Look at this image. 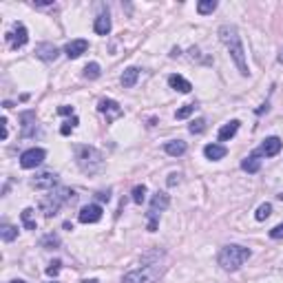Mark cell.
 <instances>
[{"mask_svg": "<svg viewBox=\"0 0 283 283\" xmlns=\"http://www.w3.org/2000/svg\"><path fill=\"white\" fill-rule=\"evenodd\" d=\"M131 195H133V201H135V204H142V201L146 199V186H144V184H142V186H135Z\"/></svg>", "mask_w": 283, "mask_h": 283, "instance_id": "obj_30", "label": "cell"}, {"mask_svg": "<svg viewBox=\"0 0 283 283\" xmlns=\"http://www.w3.org/2000/svg\"><path fill=\"white\" fill-rule=\"evenodd\" d=\"M9 283H27V281H22V279H16V281H9Z\"/></svg>", "mask_w": 283, "mask_h": 283, "instance_id": "obj_42", "label": "cell"}, {"mask_svg": "<svg viewBox=\"0 0 283 283\" xmlns=\"http://www.w3.org/2000/svg\"><path fill=\"white\" fill-rule=\"evenodd\" d=\"M4 38H7V42L11 45V49H22V47L27 45V40H29V34H27V27L25 25L16 22V25H13V29L9 31Z\"/></svg>", "mask_w": 283, "mask_h": 283, "instance_id": "obj_6", "label": "cell"}, {"mask_svg": "<svg viewBox=\"0 0 283 283\" xmlns=\"http://www.w3.org/2000/svg\"><path fill=\"white\" fill-rule=\"evenodd\" d=\"M162 275H164V266L157 261V263H150V266H142L138 270L126 272L122 283H155Z\"/></svg>", "mask_w": 283, "mask_h": 283, "instance_id": "obj_5", "label": "cell"}, {"mask_svg": "<svg viewBox=\"0 0 283 283\" xmlns=\"http://www.w3.org/2000/svg\"><path fill=\"white\" fill-rule=\"evenodd\" d=\"M58 55H60L58 47L51 45V42H40V45H36V58L45 60V62H53Z\"/></svg>", "mask_w": 283, "mask_h": 283, "instance_id": "obj_13", "label": "cell"}, {"mask_svg": "<svg viewBox=\"0 0 283 283\" xmlns=\"http://www.w3.org/2000/svg\"><path fill=\"white\" fill-rule=\"evenodd\" d=\"M226 153H228V148H226V146H221V144H208L204 148L206 159H212V162H217V159H224Z\"/></svg>", "mask_w": 283, "mask_h": 283, "instance_id": "obj_19", "label": "cell"}, {"mask_svg": "<svg viewBox=\"0 0 283 283\" xmlns=\"http://www.w3.org/2000/svg\"><path fill=\"white\" fill-rule=\"evenodd\" d=\"M45 157H47L45 148H29L20 155V166L22 168H36L45 162Z\"/></svg>", "mask_w": 283, "mask_h": 283, "instance_id": "obj_7", "label": "cell"}, {"mask_svg": "<svg viewBox=\"0 0 283 283\" xmlns=\"http://www.w3.org/2000/svg\"><path fill=\"white\" fill-rule=\"evenodd\" d=\"M58 246H60V237H58V235H53V233L45 235V237L40 239V248H45V250H53Z\"/></svg>", "mask_w": 283, "mask_h": 283, "instance_id": "obj_23", "label": "cell"}, {"mask_svg": "<svg viewBox=\"0 0 283 283\" xmlns=\"http://www.w3.org/2000/svg\"><path fill=\"white\" fill-rule=\"evenodd\" d=\"M138 78H140V69L138 67H129L124 73H122V87H124V89H133L135 82H138Z\"/></svg>", "mask_w": 283, "mask_h": 283, "instance_id": "obj_21", "label": "cell"}, {"mask_svg": "<svg viewBox=\"0 0 283 283\" xmlns=\"http://www.w3.org/2000/svg\"><path fill=\"white\" fill-rule=\"evenodd\" d=\"M168 84H171V89H175V91H179V93H190L192 91V84L188 82L186 78L177 75V73L168 75Z\"/></svg>", "mask_w": 283, "mask_h": 283, "instance_id": "obj_16", "label": "cell"}, {"mask_svg": "<svg viewBox=\"0 0 283 283\" xmlns=\"http://www.w3.org/2000/svg\"><path fill=\"white\" fill-rule=\"evenodd\" d=\"M111 18H108V13H100V16L95 18V22H93V29H95L97 36H108L111 34Z\"/></svg>", "mask_w": 283, "mask_h": 283, "instance_id": "obj_17", "label": "cell"}, {"mask_svg": "<svg viewBox=\"0 0 283 283\" xmlns=\"http://www.w3.org/2000/svg\"><path fill=\"white\" fill-rule=\"evenodd\" d=\"M250 257H252V250H250V248L237 246V243H230V246H224L219 250L217 261H219V266L224 268L226 272H237Z\"/></svg>", "mask_w": 283, "mask_h": 283, "instance_id": "obj_3", "label": "cell"}, {"mask_svg": "<svg viewBox=\"0 0 283 283\" xmlns=\"http://www.w3.org/2000/svg\"><path fill=\"white\" fill-rule=\"evenodd\" d=\"M270 237H272V239H281V237H283V224L275 226V228L270 230Z\"/></svg>", "mask_w": 283, "mask_h": 283, "instance_id": "obj_34", "label": "cell"}, {"mask_svg": "<svg viewBox=\"0 0 283 283\" xmlns=\"http://www.w3.org/2000/svg\"><path fill=\"white\" fill-rule=\"evenodd\" d=\"M87 49H89V42L84 40V38H78V40H71L69 45L64 47V53H67V58L75 60V58H80L82 53H87Z\"/></svg>", "mask_w": 283, "mask_h": 283, "instance_id": "obj_14", "label": "cell"}, {"mask_svg": "<svg viewBox=\"0 0 283 283\" xmlns=\"http://www.w3.org/2000/svg\"><path fill=\"white\" fill-rule=\"evenodd\" d=\"M168 206H171V197L166 192H155L153 199H150V210H155V212L166 210Z\"/></svg>", "mask_w": 283, "mask_h": 283, "instance_id": "obj_18", "label": "cell"}, {"mask_svg": "<svg viewBox=\"0 0 283 283\" xmlns=\"http://www.w3.org/2000/svg\"><path fill=\"white\" fill-rule=\"evenodd\" d=\"M58 113L60 115H73V106H60Z\"/></svg>", "mask_w": 283, "mask_h": 283, "instance_id": "obj_37", "label": "cell"}, {"mask_svg": "<svg viewBox=\"0 0 283 283\" xmlns=\"http://www.w3.org/2000/svg\"><path fill=\"white\" fill-rule=\"evenodd\" d=\"M281 148H283V142L279 138H268V140H263V144L259 146L254 153H257L259 157H275V155L281 153Z\"/></svg>", "mask_w": 283, "mask_h": 283, "instance_id": "obj_8", "label": "cell"}, {"mask_svg": "<svg viewBox=\"0 0 283 283\" xmlns=\"http://www.w3.org/2000/svg\"><path fill=\"white\" fill-rule=\"evenodd\" d=\"M195 104H186V106H182V108H179V111L175 113V117H177V120H186V117L188 115H192V113H195Z\"/></svg>", "mask_w": 283, "mask_h": 283, "instance_id": "obj_31", "label": "cell"}, {"mask_svg": "<svg viewBox=\"0 0 283 283\" xmlns=\"http://www.w3.org/2000/svg\"><path fill=\"white\" fill-rule=\"evenodd\" d=\"M239 124H241L239 120H233V122H228V124H224V126L219 129V140H221V142L233 140L235 135H237V131H239Z\"/></svg>", "mask_w": 283, "mask_h": 283, "instance_id": "obj_20", "label": "cell"}, {"mask_svg": "<svg viewBox=\"0 0 283 283\" xmlns=\"http://www.w3.org/2000/svg\"><path fill=\"white\" fill-rule=\"evenodd\" d=\"M157 215L159 212L148 210V233H155V230H157Z\"/></svg>", "mask_w": 283, "mask_h": 283, "instance_id": "obj_32", "label": "cell"}, {"mask_svg": "<svg viewBox=\"0 0 283 283\" xmlns=\"http://www.w3.org/2000/svg\"><path fill=\"white\" fill-rule=\"evenodd\" d=\"M270 215H272V206L266 201V204H261L257 208V212H254V219H257V221H266Z\"/></svg>", "mask_w": 283, "mask_h": 283, "instance_id": "obj_28", "label": "cell"}, {"mask_svg": "<svg viewBox=\"0 0 283 283\" xmlns=\"http://www.w3.org/2000/svg\"><path fill=\"white\" fill-rule=\"evenodd\" d=\"M186 142L184 140H171L164 144V150H166V155H171V157H182L184 153H186Z\"/></svg>", "mask_w": 283, "mask_h": 283, "instance_id": "obj_15", "label": "cell"}, {"mask_svg": "<svg viewBox=\"0 0 283 283\" xmlns=\"http://www.w3.org/2000/svg\"><path fill=\"white\" fill-rule=\"evenodd\" d=\"M266 111H268V102H266V104H261V108H257L259 115H261V113H266Z\"/></svg>", "mask_w": 283, "mask_h": 283, "instance_id": "obj_40", "label": "cell"}, {"mask_svg": "<svg viewBox=\"0 0 283 283\" xmlns=\"http://www.w3.org/2000/svg\"><path fill=\"white\" fill-rule=\"evenodd\" d=\"M97 199H100V201H108V199H111V190H97Z\"/></svg>", "mask_w": 283, "mask_h": 283, "instance_id": "obj_36", "label": "cell"}, {"mask_svg": "<svg viewBox=\"0 0 283 283\" xmlns=\"http://www.w3.org/2000/svg\"><path fill=\"white\" fill-rule=\"evenodd\" d=\"M279 62L283 64V49H281V53H279Z\"/></svg>", "mask_w": 283, "mask_h": 283, "instance_id": "obj_41", "label": "cell"}, {"mask_svg": "<svg viewBox=\"0 0 283 283\" xmlns=\"http://www.w3.org/2000/svg\"><path fill=\"white\" fill-rule=\"evenodd\" d=\"M102 75V69L97 62H89L87 67H84V78L87 80H97Z\"/></svg>", "mask_w": 283, "mask_h": 283, "instance_id": "obj_26", "label": "cell"}, {"mask_svg": "<svg viewBox=\"0 0 283 283\" xmlns=\"http://www.w3.org/2000/svg\"><path fill=\"white\" fill-rule=\"evenodd\" d=\"M97 111L100 113H104L106 115V122H113L115 117H122V106L117 104L115 100H111V97H104V100H100L97 102Z\"/></svg>", "mask_w": 283, "mask_h": 283, "instance_id": "obj_11", "label": "cell"}, {"mask_svg": "<svg viewBox=\"0 0 283 283\" xmlns=\"http://www.w3.org/2000/svg\"><path fill=\"white\" fill-rule=\"evenodd\" d=\"M241 168L246 173H259V168H261V159H259V155L257 153L248 155V157L241 162Z\"/></svg>", "mask_w": 283, "mask_h": 283, "instance_id": "obj_22", "label": "cell"}, {"mask_svg": "<svg viewBox=\"0 0 283 283\" xmlns=\"http://www.w3.org/2000/svg\"><path fill=\"white\" fill-rule=\"evenodd\" d=\"M20 122H22V131H20L22 138H34L38 133V117L34 111H22Z\"/></svg>", "mask_w": 283, "mask_h": 283, "instance_id": "obj_10", "label": "cell"}, {"mask_svg": "<svg viewBox=\"0 0 283 283\" xmlns=\"http://www.w3.org/2000/svg\"><path fill=\"white\" fill-rule=\"evenodd\" d=\"M55 184H58V175L55 173H38V175L31 179V186L36 188V190H53Z\"/></svg>", "mask_w": 283, "mask_h": 283, "instance_id": "obj_9", "label": "cell"}, {"mask_svg": "<svg viewBox=\"0 0 283 283\" xmlns=\"http://www.w3.org/2000/svg\"><path fill=\"white\" fill-rule=\"evenodd\" d=\"M277 199H281V201H283V192H281V195H277Z\"/></svg>", "mask_w": 283, "mask_h": 283, "instance_id": "obj_43", "label": "cell"}, {"mask_svg": "<svg viewBox=\"0 0 283 283\" xmlns=\"http://www.w3.org/2000/svg\"><path fill=\"white\" fill-rule=\"evenodd\" d=\"M84 283H97V281H95V279H91V281H84Z\"/></svg>", "mask_w": 283, "mask_h": 283, "instance_id": "obj_44", "label": "cell"}, {"mask_svg": "<svg viewBox=\"0 0 283 283\" xmlns=\"http://www.w3.org/2000/svg\"><path fill=\"white\" fill-rule=\"evenodd\" d=\"M22 219V226H25L27 230H36V219H34V208H25L20 215Z\"/></svg>", "mask_w": 283, "mask_h": 283, "instance_id": "obj_25", "label": "cell"}, {"mask_svg": "<svg viewBox=\"0 0 283 283\" xmlns=\"http://www.w3.org/2000/svg\"><path fill=\"white\" fill-rule=\"evenodd\" d=\"M73 150H75L78 168L84 175H95V173H100L102 168H104V155H102V150H97L95 146L78 144Z\"/></svg>", "mask_w": 283, "mask_h": 283, "instance_id": "obj_2", "label": "cell"}, {"mask_svg": "<svg viewBox=\"0 0 283 283\" xmlns=\"http://www.w3.org/2000/svg\"><path fill=\"white\" fill-rule=\"evenodd\" d=\"M217 36H219V40L226 45V49H228L233 62L237 64L239 73H241L243 78H248L250 69H248V60H246V49H243V42H241V36H239L237 27L235 25H221L219 31H217Z\"/></svg>", "mask_w": 283, "mask_h": 283, "instance_id": "obj_1", "label": "cell"}, {"mask_svg": "<svg viewBox=\"0 0 283 283\" xmlns=\"http://www.w3.org/2000/svg\"><path fill=\"white\" fill-rule=\"evenodd\" d=\"M0 126H2V140H7V135H9V122H7V117H2V120H0Z\"/></svg>", "mask_w": 283, "mask_h": 283, "instance_id": "obj_35", "label": "cell"}, {"mask_svg": "<svg viewBox=\"0 0 283 283\" xmlns=\"http://www.w3.org/2000/svg\"><path fill=\"white\" fill-rule=\"evenodd\" d=\"M175 184H179V175L177 173H171L168 175V186H175Z\"/></svg>", "mask_w": 283, "mask_h": 283, "instance_id": "obj_38", "label": "cell"}, {"mask_svg": "<svg viewBox=\"0 0 283 283\" xmlns=\"http://www.w3.org/2000/svg\"><path fill=\"white\" fill-rule=\"evenodd\" d=\"M60 266H62V263L60 261H53V263H49V268H47V275L49 277H55L60 272Z\"/></svg>", "mask_w": 283, "mask_h": 283, "instance_id": "obj_33", "label": "cell"}, {"mask_svg": "<svg viewBox=\"0 0 283 283\" xmlns=\"http://www.w3.org/2000/svg\"><path fill=\"white\" fill-rule=\"evenodd\" d=\"M188 131H190L192 135H199V133H204L206 131V120H195V122H190V126H188Z\"/></svg>", "mask_w": 283, "mask_h": 283, "instance_id": "obj_29", "label": "cell"}, {"mask_svg": "<svg viewBox=\"0 0 283 283\" xmlns=\"http://www.w3.org/2000/svg\"><path fill=\"white\" fill-rule=\"evenodd\" d=\"M75 199V192L71 188H55V190H49V195H45L40 199V210L45 212V217H55L58 210L62 208L67 201Z\"/></svg>", "mask_w": 283, "mask_h": 283, "instance_id": "obj_4", "label": "cell"}, {"mask_svg": "<svg viewBox=\"0 0 283 283\" xmlns=\"http://www.w3.org/2000/svg\"><path fill=\"white\" fill-rule=\"evenodd\" d=\"M0 237H2V241H13V239L18 237V228L16 226H9V224H2V228H0Z\"/></svg>", "mask_w": 283, "mask_h": 283, "instance_id": "obj_24", "label": "cell"}, {"mask_svg": "<svg viewBox=\"0 0 283 283\" xmlns=\"http://www.w3.org/2000/svg\"><path fill=\"white\" fill-rule=\"evenodd\" d=\"M78 219H80V224H97V221L102 219V206H97V204L84 206V208L80 210Z\"/></svg>", "mask_w": 283, "mask_h": 283, "instance_id": "obj_12", "label": "cell"}, {"mask_svg": "<svg viewBox=\"0 0 283 283\" xmlns=\"http://www.w3.org/2000/svg\"><path fill=\"white\" fill-rule=\"evenodd\" d=\"M217 9V0H201V2H197V11H199V16H208Z\"/></svg>", "mask_w": 283, "mask_h": 283, "instance_id": "obj_27", "label": "cell"}, {"mask_svg": "<svg viewBox=\"0 0 283 283\" xmlns=\"http://www.w3.org/2000/svg\"><path fill=\"white\" fill-rule=\"evenodd\" d=\"M182 55V51H179V47H173L171 49V58H179Z\"/></svg>", "mask_w": 283, "mask_h": 283, "instance_id": "obj_39", "label": "cell"}]
</instances>
